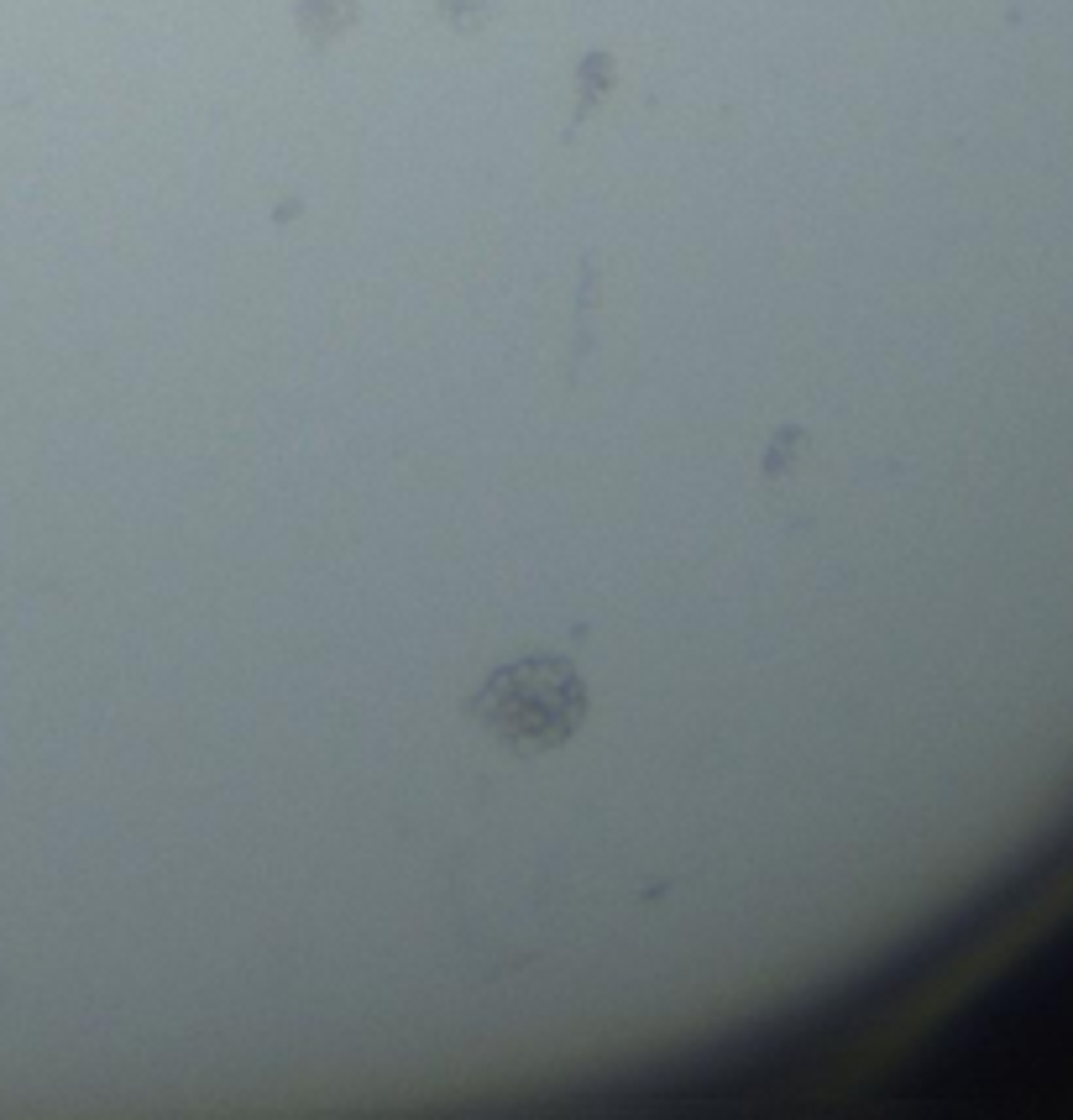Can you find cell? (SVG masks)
<instances>
[{"label":"cell","instance_id":"6da1fadb","mask_svg":"<svg viewBox=\"0 0 1073 1120\" xmlns=\"http://www.w3.org/2000/svg\"><path fill=\"white\" fill-rule=\"evenodd\" d=\"M461 712L503 754L540 759V754L565 749L587 728L592 696H587V681H581L576 660L565 649H540V655H518L509 665H498L461 702Z\"/></svg>","mask_w":1073,"mask_h":1120},{"label":"cell","instance_id":"7a4b0ae2","mask_svg":"<svg viewBox=\"0 0 1073 1120\" xmlns=\"http://www.w3.org/2000/svg\"><path fill=\"white\" fill-rule=\"evenodd\" d=\"M356 21H362V0H299V32H304L309 48L336 43Z\"/></svg>","mask_w":1073,"mask_h":1120},{"label":"cell","instance_id":"3957f363","mask_svg":"<svg viewBox=\"0 0 1073 1120\" xmlns=\"http://www.w3.org/2000/svg\"><path fill=\"white\" fill-rule=\"evenodd\" d=\"M440 5H446V21H451V27L471 32V27H482V16H487L493 0H440Z\"/></svg>","mask_w":1073,"mask_h":1120}]
</instances>
